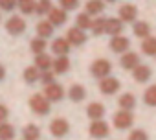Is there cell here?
I'll use <instances>...</instances> for the list:
<instances>
[{
	"mask_svg": "<svg viewBox=\"0 0 156 140\" xmlns=\"http://www.w3.org/2000/svg\"><path fill=\"white\" fill-rule=\"evenodd\" d=\"M132 31H134V35H136V37H140V39H147V37L151 35V24H149V22H145V20L134 22Z\"/></svg>",
	"mask_w": 156,
	"mask_h": 140,
	"instance_id": "cell-20",
	"label": "cell"
},
{
	"mask_svg": "<svg viewBox=\"0 0 156 140\" xmlns=\"http://www.w3.org/2000/svg\"><path fill=\"white\" fill-rule=\"evenodd\" d=\"M8 116H9V109H8L6 105L0 103V123L6 122V118H8Z\"/></svg>",
	"mask_w": 156,
	"mask_h": 140,
	"instance_id": "cell-39",
	"label": "cell"
},
{
	"mask_svg": "<svg viewBox=\"0 0 156 140\" xmlns=\"http://www.w3.org/2000/svg\"><path fill=\"white\" fill-rule=\"evenodd\" d=\"M151 76H152V70H151V66H147V64H138L134 70H132V78L138 81V83H147L149 79H151Z\"/></svg>",
	"mask_w": 156,
	"mask_h": 140,
	"instance_id": "cell-11",
	"label": "cell"
},
{
	"mask_svg": "<svg viewBox=\"0 0 156 140\" xmlns=\"http://www.w3.org/2000/svg\"><path fill=\"white\" fill-rule=\"evenodd\" d=\"M105 26H107V19L105 17H98L96 20H92V33L94 35H103L105 33Z\"/></svg>",
	"mask_w": 156,
	"mask_h": 140,
	"instance_id": "cell-32",
	"label": "cell"
},
{
	"mask_svg": "<svg viewBox=\"0 0 156 140\" xmlns=\"http://www.w3.org/2000/svg\"><path fill=\"white\" fill-rule=\"evenodd\" d=\"M35 66L41 72H44V70H50L53 66V61L48 53H39V55H35Z\"/></svg>",
	"mask_w": 156,
	"mask_h": 140,
	"instance_id": "cell-23",
	"label": "cell"
},
{
	"mask_svg": "<svg viewBox=\"0 0 156 140\" xmlns=\"http://www.w3.org/2000/svg\"><path fill=\"white\" fill-rule=\"evenodd\" d=\"M53 28H55V26H53L50 20H41V22L37 24V35H39V37L48 39V37H51V33L55 31Z\"/></svg>",
	"mask_w": 156,
	"mask_h": 140,
	"instance_id": "cell-24",
	"label": "cell"
},
{
	"mask_svg": "<svg viewBox=\"0 0 156 140\" xmlns=\"http://www.w3.org/2000/svg\"><path fill=\"white\" fill-rule=\"evenodd\" d=\"M4 76H6V68H4V64H0V81L4 79Z\"/></svg>",
	"mask_w": 156,
	"mask_h": 140,
	"instance_id": "cell-40",
	"label": "cell"
},
{
	"mask_svg": "<svg viewBox=\"0 0 156 140\" xmlns=\"http://www.w3.org/2000/svg\"><path fill=\"white\" fill-rule=\"evenodd\" d=\"M50 100L44 96V94H33L31 98H30V109L35 112V114H39V116H46L48 112H50Z\"/></svg>",
	"mask_w": 156,
	"mask_h": 140,
	"instance_id": "cell-1",
	"label": "cell"
},
{
	"mask_svg": "<svg viewBox=\"0 0 156 140\" xmlns=\"http://www.w3.org/2000/svg\"><path fill=\"white\" fill-rule=\"evenodd\" d=\"M53 72L55 74H66L70 70V59L68 55H57V59H53Z\"/></svg>",
	"mask_w": 156,
	"mask_h": 140,
	"instance_id": "cell-18",
	"label": "cell"
},
{
	"mask_svg": "<svg viewBox=\"0 0 156 140\" xmlns=\"http://www.w3.org/2000/svg\"><path fill=\"white\" fill-rule=\"evenodd\" d=\"M51 9H53L51 0H39V2H37V8H35V13H37V15H48Z\"/></svg>",
	"mask_w": 156,
	"mask_h": 140,
	"instance_id": "cell-33",
	"label": "cell"
},
{
	"mask_svg": "<svg viewBox=\"0 0 156 140\" xmlns=\"http://www.w3.org/2000/svg\"><path fill=\"white\" fill-rule=\"evenodd\" d=\"M129 140H149V134L143 129H134L129 133Z\"/></svg>",
	"mask_w": 156,
	"mask_h": 140,
	"instance_id": "cell-36",
	"label": "cell"
},
{
	"mask_svg": "<svg viewBox=\"0 0 156 140\" xmlns=\"http://www.w3.org/2000/svg\"><path fill=\"white\" fill-rule=\"evenodd\" d=\"M35 8H37V2H35V0H19V9H20L24 15L35 13Z\"/></svg>",
	"mask_w": 156,
	"mask_h": 140,
	"instance_id": "cell-31",
	"label": "cell"
},
{
	"mask_svg": "<svg viewBox=\"0 0 156 140\" xmlns=\"http://www.w3.org/2000/svg\"><path fill=\"white\" fill-rule=\"evenodd\" d=\"M22 138H24V140H39V138H41V129H39V125L28 123V125L24 127V131H22Z\"/></svg>",
	"mask_w": 156,
	"mask_h": 140,
	"instance_id": "cell-25",
	"label": "cell"
},
{
	"mask_svg": "<svg viewBox=\"0 0 156 140\" xmlns=\"http://www.w3.org/2000/svg\"><path fill=\"white\" fill-rule=\"evenodd\" d=\"M68 98H70L72 101H83V100L87 98L85 87H83V85H72V87L68 89Z\"/></svg>",
	"mask_w": 156,
	"mask_h": 140,
	"instance_id": "cell-22",
	"label": "cell"
},
{
	"mask_svg": "<svg viewBox=\"0 0 156 140\" xmlns=\"http://www.w3.org/2000/svg\"><path fill=\"white\" fill-rule=\"evenodd\" d=\"M105 2H116V0H105Z\"/></svg>",
	"mask_w": 156,
	"mask_h": 140,
	"instance_id": "cell-41",
	"label": "cell"
},
{
	"mask_svg": "<svg viewBox=\"0 0 156 140\" xmlns=\"http://www.w3.org/2000/svg\"><path fill=\"white\" fill-rule=\"evenodd\" d=\"M87 116H88L90 120H103V116H105V105L99 103V101L88 103V107H87Z\"/></svg>",
	"mask_w": 156,
	"mask_h": 140,
	"instance_id": "cell-15",
	"label": "cell"
},
{
	"mask_svg": "<svg viewBox=\"0 0 156 140\" xmlns=\"http://www.w3.org/2000/svg\"><path fill=\"white\" fill-rule=\"evenodd\" d=\"M88 133H90V136H94V138H105V136H108V133H110V125H108L105 120H92Z\"/></svg>",
	"mask_w": 156,
	"mask_h": 140,
	"instance_id": "cell-5",
	"label": "cell"
},
{
	"mask_svg": "<svg viewBox=\"0 0 156 140\" xmlns=\"http://www.w3.org/2000/svg\"><path fill=\"white\" fill-rule=\"evenodd\" d=\"M85 11L88 15H101L105 11V0H88L85 6Z\"/></svg>",
	"mask_w": 156,
	"mask_h": 140,
	"instance_id": "cell-19",
	"label": "cell"
},
{
	"mask_svg": "<svg viewBox=\"0 0 156 140\" xmlns=\"http://www.w3.org/2000/svg\"><path fill=\"white\" fill-rule=\"evenodd\" d=\"M110 72H112V63L107 61V59H96L90 64V74L98 79H103V78L110 76Z\"/></svg>",
	"mask_w": 156,
	"mask_h": 140,
	"instance_id": "cell-2",
	"label": "cell"
},
{
	"mask_svg": "<svg viewBox=\"0 0 156 140\" xmlns=\"http://www.w3.org/2000/svg\"><path fill=\"white\" fill-rule=\"evenodd\" d=\"M68 11H64L62 8H53L50 13H48V20L53 24V26H62L66 20H68Z\"/></svg>",
	"mask_w": 156,
	"mask_h": 140,
	"instance_id": "cell-12",
	"label": "cell"
},
{
	"mask_svg": "<svg viewBox=\"0 0 156 140\" xmlns=\"http://www.w3.org/2000/svg\"><path fill=\"white\" fill-rule=\"evenodd\" d=\"M24 81L26 83H35L37 79H41V70L33 64V66H28L26 70H24Z\"/></svg>",
	"mask_w": 156,
	"mask_h": 140,
	"instance_id": "cell-28",
	"label": "cell"
},
{
	"mask_svg": "<svg viewBox=\"0 0 156 140\" xmlns=\"http://www.w3.org/2000/svg\"><path fill=\"white\" fill-rule=\"evenodd\" d=\"M130 46V41L125 37V35H116L110 39V50L116 52V53H125Z\"/></svg>",
	"mask_w": 156,
	"mask_h": 140,
	"instance_id": "cell-10",
	"label": "cell"
},
{
	"mask_svg": "<svg viewBox=\"0 0 156 140\" xmlns=\"http://www.w3.org/2000/svg\"><path fill=\"white\" fill-rule=\"evenodd\" d=\"M70 46H72V44L68 42L66 37H57V39L51 42V52H53L55 55H68Z\"/></svg>",
	"mask_w": 156,
	"mask_h": 140,
	"instance_id": "cell-13",
	"label": "cell"
},
{
	"mask_svg": "<svg viewBox=\"0 0 156 140\" xmlns=\"http://www.w3.org/2000/svg\"><path fill=\"white\" fill-rule=\"evenodd\" d=\"M134 123V116L130 111H125V109H119L116 114H114V127L118 129H130Z\"/></svg>",
	"mask_w": 156,
	"mask_h": 140,
	"instance_id": "cell-3",
	"label": "cell"
},
{
	"mask_svg": "<svg viewBox=\"0 0 156 140\" xmlns=\"http://www.w3.org/2000/svg\"><path fill=\"white\" fill-rule=\"evenodd\" d=\"M136 15H138V8L134 4H125L119 8V19L123 22H134Z\"/></svg>",
	"mask_w": 156,
	"mask_h": 140,
	"instance_id": "cell-16",
	"label": "cell"
},
{
	"mask_svg": "<svg viewBox=\"0 0 156 140\" xmlns=\"http://www.w3.org/2000/svg\"><path fill=\"white\" fill-rule=\"evenodd\" d=\"M75 24H77V28H81V30H90V28H92V19H90V15L85 11V13H79V15H77Z\"/></svg>",
	"mask_w": 156,
	"mask_h": 140,
	"instance_id": "cell-30",
	"label": "cell"
},
{
	"mask_svg": "<svg viewBox=\"0 0 156 140\" xmlns=\"http://www.w3.org/2000/svg\"><path fill=\"white\" fill-rule=\"evenodd\" d=\"M141 52L145 53V55H156V37H147V39H143V42H141Z\"/></svg>",
	"mask_w": 156,
	"mask_h": 140,
	"instance_id": "cell-27",
	"label": "cell"
},
{
	"mask_svg": "<svg viewBox=\"0 0 156 140\" xmlns=\"http://www.w3.org/2000/svg\"><path fill=\"white\" fill-rule=\"evenodd\" d=\"M15 138V127L8 122L0 123V140H13Z\"/></svg>",
	"mask_w": 156,
	"mask_h": 140,
	"instance_id": "cell-29",
	"label": "cell"
},
{
	"mask_svg": "<svg viewBox=\"0 0 156 140\" xmlns=\"http://www.w3.org/2000/svg\"><path fill=\"white\" fill-rule=\"evenodd\" d=\"M6 30H8V33L9 35H20V33H24L26 31V22H24V19L22 17H11L8 22H6Z\"/></svg>",
	"mask_w": 156,
	"mask_h": 140,
	"instance_id": "cell-8",
	"label": "cell"
},
{
	"mask_svg": "<svg viewBox=\"0 0 156 140\" xmlns=\"http://www.w3.org/2000/svg\"><path fill=\"white\" fill-rule=\"evenodd\" d=\"M143 101L149 105V107H156V85L149 87L143 94Z\"/></svg>",
	"mask_w": 156,
	"mask_h": 140,
	"instance_id": "cell-34",
	"label": "cell"
},
{
	"mask_svg": "<svg viewBox=\"0 0 156 140\" xmlns=\"http://www.w3.org/2000/svg\"><path fill=\"white\" fill-rule=\"evenodd\" d=\"M121 66L125 68V70H134L138 64H140V55L136 53V52H125L123 55H121Z\"/></svg>",
	"mask_w": 156,
	"mask_h": 140,
	"instance_id": "cell-14",
	"label": "cell"
},
{
	"mask_svg": "<svg viewBox=\"0 0 156 140\" xmlns=\"http://www.w3.org/2000/svg\"><path fill=\"white\" fill-rule=\"evenodd\" d=\"M30 48H31V52H33L35 55H39V53H44V52H46L48 42H46V39H44V37H35V39H31Z\"/></svg>",
	"mask_w": 156,
	"mask_h": 140,
	"instance_id": "cell-26",
	"label": "cell"
},
{
	"mask_svg": "<svg viewBox=\"0 0 156 140\" xmlns=\"http://www.w3.org/2000/svg\"><path fill=\"white\" fill-rule=\"evenodd\" d=\"M59 4L64 11H72V9H77L79 6V0H59Z\"/></svg>",
	"mask_w": 156,
	"mask_h": 140,
	"instance_id": "cell-38",
	"label": "cell"
},
{
	"mask_svg": "<svg viewBox=\"0 0 156 140\" xmlns=\"http://www.w3.org/2000/svg\"><path fill=\"white\" fill-rule=\"evenodd\" d=\"M118 105H119V109L132 111V109L136 107V96H134V94H130V92H125V94H121V96H119Z\"/></svg>",
	"mask_w": 156,
	"mask_h": 140,
	"instance_id": "cell-21",
	"label": "cell"
},
{
	"mask_svg": "<svg viewBox=\"0 0 156 140\" xmlns=\"http://www.w3.org/2000/svg\"><path fill=\"white\" fill-rule=\"evenodd\" d=\"M66 39L72 46H83L87 42V33H85V30L75 26V28H70L66 31Z\"/></svg>",
	"mask_w": 156,
	"mask_h": 140,
	"instance_id": "cell-7",
	"label": "cell"
},
{
	"mask_svg": "<svg viewBox=\"0 0 156 140\" xmlns=\"http://www.w3.org/2000/svg\"><path fill=\"white\" fill-rule=\"evenodd\" d=\"M119 87H121L119 79H118V78H112V76H107V78H103V79L99 81V90H101L105 96L116 94V92L119 90Z\"/></svg>",
	"mask_w": 156,
	"mask_h": 140,
	"instance_id": "cell-4",
	"label": "cell"
},
{
	"mask_svg": "<svg viewBox=\"0 0 156 140\" xmlns=\"http://www.w3.org/2000/svg\"><path fill=\"white\" fill-rule=\"evenodd\" d=\"M19 6V0H0V9L2 11H13Z\"/></svg>",
	"mask_w": 156,
	"mask_h": 140,
	"instance_id": "cell-37",
	"label": "cell"
},
{
	"mask_svg": "<svg viewBox=\"0 0 156 140\" xmlns=\"http://www.w3.org/2000/svg\"><path fill=\"white\" fill-rule=\"evenodd\" d=\"M121 31H123V20L121 19H107L105 33L116 37V35H121Z\"/></svg>",
	"mask_w": 156,
	"mask_h": 140,
	"instance_id": "cell-17",
	"label": "cell"
},
{
	"mask_svg": "<svg viewBox=\"0 0 156 140\" xmlns=\"http://www.w3.org/2000/svg\"><path fill=\"white\" fill-rule=\"evenodd\" d=\"M41 81H42L44 87L55 83V72H51V70H44V72L41 74Z\"/></svg>",
	"mask_w": 156,
	"mask_h": 140,
	"instance_id": "cell-35",
	"label": "cell"
},
{
	"mask_svg": "<svg viewBox=\"0 0 156 140\" xmlns=\"http://www.w3.org/2000/svg\"><path fill=\"white\" fill-rule=\"evenodd\" d=\"M50 133L57 138H62L70 133V123L64 120V118H55L51 123H50Z\"/></svg>",
	"mask_w": 156,
	"mask_h": 140,
	"instance_id": "cell-6",
	"label": "cell"
},
{
	"mask_svg": "<svg viewBox=\"0 0 156 140\" xmlns=\"http://www.w3.org/2000/svg\"><path fill=\"white\" fill-rule=\"evenodd\" d=\"M44 96H46L50 101H61V100L64 98V89H62V85H59V83L46 85V87H44Z\"/></svg>",
	"mask_w": 156,
	"mask_h": 140,
	"instance_id": "cell-9",
	"label": "cell"
}]
</instances>
